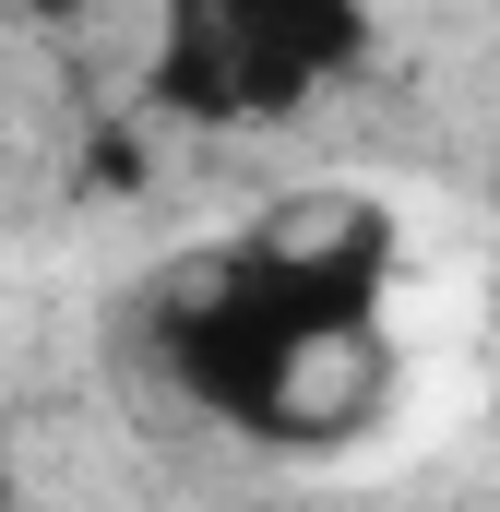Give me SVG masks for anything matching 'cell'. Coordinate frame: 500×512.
Instances as JSON below:
<instances>
[{"label": "cell", "mask_w": 500, "mask_h": 512, "mask_svg": "<svg viewBox=\"0 0 500 512\" xmlns=\"http://www.w3.org/2000/svg\"><path fill=\"white\" fill-rule=\"evenodd\" d=\"M358 322H370V286H358L346 262H250L215 298L179 310V370H191L203 405L286 429L298 393H310V370H322Z\"/></svg>", "instance_id": "1"}, {"label": "cell", "mask_w": 500, "mask_h": 512, "mask_svg": "<svg viewBox=\"0 0 500 512\" xmlns=\"http://www.w3.org/2000/svg\"><path fill=\"white\" fill-rule=\"evenodd\" d=\"M346 60H358V12H310V0H191L155 36V108H179V120H274V108H298Z\"/></svg>", "instance_id": "2"}, {"label": "cell", "mask_w": 500, "mask_h": 512, "mask_svg": "<svg viewBox=\"0 0 500 512\" xmlns=\"http://www.w3.org/2000/svg\"><path fill=\"white\" fill-rule=\"evenodd\" d=\"M0 512H12V465H0Z\"/></svg>", "instance_id": "3"}]
</instances>
